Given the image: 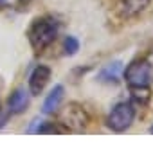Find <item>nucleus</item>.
Returning <instances> with one entry per match:
<instances>
[{
	"instance_id": "423d86ee",
	"label": "nucleus",
	"mask_w": 153,
	"mask_h": 153,
	"mask_svg": "<svg viewBox=\"0 0 153 153\" xmlns=\"http://www.w3.org/2000/svg\"><path fill=\"white\" fill-rule=\"evenodd\" d=\"M29 106V94L25 88H16L9 96V112L11 114H22Z\"/></svg>"
},
{
	"instance_id": "20e7f679",
	"label": "nucleus",
	"mask_w": 153,
	"mask_h": 153,
	"mask_svg": "<svg viewBox=\"0 0 153 153\" xmlns=\"http://www.w3.org/2000/svg\"><path fill=\"white\" fill-rule=\"evenodd\" d=\"M63 121L70 130L79 131L87 126V114L83 112V108H79L78 105H70L67 106V110L63 112Z\"/></svg>"
},
{
	"instance_id": "f257e3e1",
	"label": "nucleus",
	"mask_w": 153,
	"mask_h": 153,
	"mask_svg": "<svg viewBox=\"0 0 153 153\" xmlns=\"http://www.w3.org/2000/svg\"><path fill=\"white\" fill-rule=\"evenodd\" d=\"M59 31V24L54 18H40L36 20L31 29H29V42L33 45L34 51H43L45 47H49Z\"/></svg>"
},
{
	"instance_id": "39448f33",
	"label": "nucleus",
	"mask_w": 153,
	"mask_h": 153,
	"mask_svg": "<svg viewBox=\"0 0 153 153\" xmlns=\"http://www.w3.org/2000/svg\"><path fill=\"white\" fill-rule=\"evenodd\" d=\"M49 79H51V68L45 67V65H38L33 70L31 78H29V90H31V94L38 96L45 88V85L49 83Z\"/></svg>"
},
{
	"instance_id": "1a4fd4ad",
	"label": "nucleus",
	"mask_w": 153,
	"mask_h": 153,
	"mask_svg": "<svg viewBox=\"0 0 153 153\" xmlns=\"http://www.w3.org/2000/svg\"><path fill=\"white\" fill-rule=\"evenodd\" d=\"M121 72H123V63H121V61L108 63V65L99 72V79H101L103 83H117Z\"/></svg>"
},
{
	"instance_id": "9d476101",
	"label": "nucleus",
	"mask_w": 153,
	"mask_h": 153,
	"mask_svg": "<svg viewBox=\"0 0 153 153\" xmlns=\"http://www.w3.org/2000/svg\"><path fill=\"white\" fill-rule=\"evenodd\" d=\"M131 99L139 105H146L148 99H149L148 87H131Z\"/></svg>"
},
{
	"instance_id": "f8f14e48",
	"label": "nucleus",
	"mask_w": 153,
	"mask_h": 153,
	"mask_svg": "<svg viewBox=\"0 0 153 153\" xmlns=\"http://www.w3.org/2000/svg\"><path fill=\"white\" fill-rule=\"evenodd\" d=\"M4 123H6V115L2 114V110H0V128L4 126Z\"/></svg>"
},
{
	"instance_id": "6e6552de",
	"label": "nucleus",
	"mask_w": 153,
	"mask_h": 153,
	"mask_svg": "<svg viewBox=\"0 0 153 153\" xmlns=\"http://www.w3.org/2000/svg\"><path fill=\"white\" fill-rule=\"evenodd\" d=\"M63 87L61 85H56L52 90H51V94L45 97V101H43V114H54L56 110H58V106H59V103H61V99H63Z\"/></svg>"
},
{
	"instance_id": "0eeeda50",
	"label": "nucleus",
	"mask_w": 153,
	"mask_h": 153,
	"mask_svg": "<svg viewBox=\"0 0 153 153\" xmlns=\"http://www.w3.org/2000/svg\"><path fill=\"white\" fill-rule=\"evenodd\" d=\"M151 0H119V9L124 16H135L149 6Z\"/></svg>"
},
{
	"instance_id": "ddd939ff",
	"label": "nucleus",
	"mask_w": 153,
	"mask_h": 153,
	"mask_svg": "<svg viewBox=\"0 0 153 153\" xmlns=\"http://www.w3.org/2000/svg\"><path fill=\"white\" fill-rule=\"evenodd\" d=\"M18 4H22V6L25 4V6H27V4H29V0H18Z\"/></svg>"
},
{
	"instance_id": "9b49d317",
	"label": "nucleus",
	"mask_w": 153,
	"mask_h": 153,
	"mask_svg": "<svg viewBox=\"0 0 153 153\" xmlns=\"http://www.w3.org/2000/svg\"><path fill=\"white\" fill-rule=\"evenodd\" d=\"M79 49V42L76 40L74 36H67L65 38V52L67 54H76Z\"/></svg>"
},
{
	"instance_id": "7ed1b4c3",
	"label": "nucleus",
	"mask_w": 153,
	"mask_h": 153,
	"mask_svg": "<svg viewBox=\"0 0 153 153\" xmlns=\"http://www.w3.org/2000/svg\"><path fill=\"white\" fill-rule=\"evenodd\" d=\"M135 110L130 103H119L108 115V126L115 131H124L133 123Z\"/></svg>"
},
{
	"instance_id": "f03ea898",
	"label": "nucleus",
	"mask_w": 153,
	"mask_h": 153,
	"mask_svg": "<svg viewBox=\"0 0 153 153\" xmlns=\"http://www.w3.org/2000/svg\"><path fill=\"white\" fill-rule=\"evenodd\" d=\"M124 79L130 87H148L153 81V67L146 59L133 61L124 70Z\"/></svg>"
},
{
	"instance_id": "4468645a",
	"label": "nucleus",
	"mask_w": 153,
	"mask_h": 153,
	"mask_svg": "<svg viewBox=\"0 0 153 153\" xmlns=\"http://www.w3.org/2000/svg\"><path fill=\"white\" fill-rule=\"evenodd\" d=\"M4 2H6V0H0V4H4Z\"/></svg>"
}]
</instances>
